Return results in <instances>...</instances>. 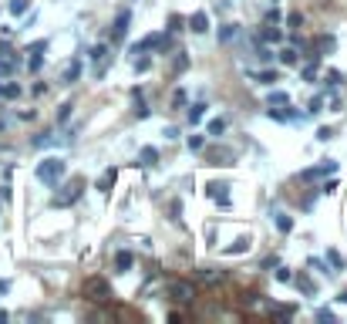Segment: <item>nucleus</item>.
Instances as JSON below:
<instances>
[{
    "mask_svg": "<svg viewBox=\"0 0 347 324\" xmlns=\"http://www.w3.org/2000/svg\"><path fill=\"white\" fill-rule=\"evenodd\" d=\"M34 176H38L40 183H47V186H54L61 176H64V159H58V155H51V159H44L38 169H34Z\"/></svg>",
    "mask_w": 347,
    "mask_h": 324,
    "instance_id": "nucleus-1",
    "label": "nucleus"
},
{
    "mask_svg": "<svg viewBox=\"0 0 347 324\" xmlns=\"http://www.w3.org/2000/svg\"><path fill=\"white\" fill-rule=\"evenodd\" d=\"M84 297H88V301H95V304H105V301L112 297V290H108V284H105V280L91 277V280L84 284Z\"/></svg>",
    "mask_w": 347,
    "mask_h": 324,
    "instance_id": "nucleus-2",
    "label": "nucleus"
},
{
    "mask_svg": "<svg viewBox=\"0 0 347 324\" xmlns=\"http://www.w3.org/2000/svg\"><path fill=\"white\" fill-rule=\"evenodd\" d=\"M172 301L175 304H193L195 301V284H189V280H175L172 284Z\"/></svg>",
    "mask_w": 347,
    "mask_h": 324,
    "instance_id": "nucleus-3",
    "label": "nucleus"
},
{
    "mask_svg": "<svg viewBox=\"0 0 347 324\" xmlns=\"http://www.w3.org/2000/svg\"><path fill=\"white\" fill-rule=\"evenodd\" d=\"M64 189H68V192H61L58 199H54L58 206H68V203H75L77 196H81V179H75V183H71V186H64Z\"/></svg>",
    "mask_w": 347,
    "mask_h": 324,
    "instance_id": "nucleus-4",
    "label": "nucleus"
},
{
    "mask_svg": "<svg viewBox=\"0 0 347 324\" xmlns=\"http://www.w3.org/2000/svg\"><path fill=\"white\" fill-rule=\"evenodd\" d=\"M189 31H195V34H206V31H209V17H206V10H195L193 17H189Z\"/></svg>",
    "mask_w": 347,
    "mask_h": 324,
    "instance_id": "nucleus-5",
    "label": "nucleus"
},
{
    "mask_svg": "<svg viewBox=\"0 0 347 324\" xmlns=\"http://www.w3.org/2000/svg\"><path fill=\"white\" fill-rule=\"evenodd\" d=\"M199 280H202V284H223V280H226V274H223V270H216V267H202V270H199Z\"/></svg>",
    "mask_w": 347,
    "mask_h": 324,
    "instance_id": "nucleus-6",
    "label": "nucleus"
},
{
    "mask_svg": "<svg viewBox=\"0 0 347 324\" xmlns=\"http://www.w3.org/2000/svg\"><path fill=\"white\" fill-rule=\"evenodd\" d=\"M206 159H209L212 166H230V162H232V152H226V149H209V152H206Z\"/></svg>",
    "mask_w": 347,
    "mask_h": 324,
    "instance_id": "nucleus-7",
    "label": "nucleus"
},
{
    "mask_svg": "<svg viewBox=\"0 0 347 324\" xmlns=\"http://www.w3.org/2000/svg\"><path fill=\"white\" fill-rule=\"evenodd\" d=\"M91 57H95V75H101V71H105V64H108V47H105V44H98L95 51H91Z\"/></svg>",
    "mask_w": 347,
    "mask_h": 324,
    "instance_id": "nucleus-8",
    "label": "nucleus"
},
{
    "mask_svg": "<svg viewBox=\"0 0 347 324\" xmlns=\"http://www.w3.org/2000/svg\"><path fill=\"white\" fill-rule=\"evenodd\" d=\"M128 24H132V14H128V10H121V14H118V20H115V38L118 41L128 34Z\"/></svg>",
    "mask_w": 347,
    "mask_h": 324,
    "instance_id": "nucleus-9",
    "label": "nucleus"
},
{
    "mask_svg": "<svg viewBox=\"0 0 347 324\" xmlns=\"http://www.w3.org/2000/svg\"><path fill=\"white\" fill-rule=\"evenodd\" d=\"M226 186H219V183H212V186H206V192H209L212 199H219V203H223V206H230V196H226Z\"/></svg>",
    "mask_w": 347,
    "mask_h": 324,
    "instance_id": "nucleus-10",
    "label": "nucleus"
},
{
    "mask_svg": "<svg viewBox=\"0 0 347 324\" xmlns=\"http://www.w3.org/2000/svg\"><path fill=\"white\" fill-rule=\"evenodd\" d=\"M132 264H135V260H132V253H128V250H121V253L115 257V267L121 270V274H125V270H132Z\"/></svg>",
    "mask_w": 347,
    "mask_h": 324,
    "instance_id": "nucleus-11",
    "label": "nucleus"
},
{
    "mask_svg": "<svg viewBox=\"0 0 347 324\" xmlns=\"http://www.w3.org/2000/svg\"><path fill=\"white\" fill-rule=\"evenodd\" d=\"M77 75H81V61H71V64L64 68V81L71 85V81H77Z\"/></svg>",
    "mask_w": 347,
    "mask_h": 324,
    "instance_id": "nucleus-12",
    "label": "nucleus"
},
{
    "mask_svg": "<svg viewBox=\"0 0 347 324\" xmlns=\"http://www.w3.org/2000/svg\"><path fill=\"white\" fill-rule=\"evenodd\" d=\"M280 61H283L287 68H293V64H297L300 57H297V51H293V47H283V51H280Z\"/></svg>",
    "mask_w": 347,
    "mask_h": 324,
    "instance_id": "nucleus-13",
    "label": "nucleus"
},
{
    "mask_svg": "<svg viewBox=\"0 0 347 324\" xmlns=\"http://www.w3.org/2000/svg\"><path fill=\"white\" fill-rule=\"evenodd\" d=\"M20 85H0V98H17Z\"/></svg>",
    "mask_w": 347,
    "mask_h": 324,
    "instance_id": "nucleus-14",
    "label": "nucleus"
},
{
    "mask_svg": "<svg viewBox=\"0 0 347 324\" xmlns=\"http://www.w3.org/2000/svg\"><path fill=\"white\" fill-rule=\"evenodd\" d=\"M276 230L290 233V230H293V220H290V216H283V213H276Z\"/></svg>",
    "mask_w": 347,
    "mask_h": 324,
    "instance_id": "nucleus-15",
    "label": "nucleus"
},
{
    "mask_svg": "<svg viewBox=\"0 0 347 324\" xmlns=\"http://www.w3.org/2000/svg\"><path fill=\"white\" fill-rule=\"evenodd\" d=\"M27 7H31L27 0H10V14H14V17H17V14H27Z\"/></svg>",
    "mask_w": 347,
    "mask_h": 324,
    "instance_id": "nucleus-16",
    "label": "nucleus"
},
{
    "mask_svg": "<svg viewBox=\"0 0 347 324\" xmlns=\"http://www.w3.org/2000/svg\"><path fill=\"white\" fill-rule=\"evenodd\" d=\"M226 132V122H223V118H212L209 122V135H223Z\"/></svg>",
    "mask_w": 347,
    "mask_h": 324,
    "instance_id": "nucleus-17",
    "label": "nucleus"
},
{
    "mask_svg": "<svg viewBox=\"0 0 347 324\" xmlns=\"http://www.w3.org/2000/svg\"><path fill=\"white\" fill-rule=\"evenodd\" d=\"M236 38V24H223V31H219V41H232Z\"/></svg>",
    "mask_w": 347,
    "mask_h": 324,
    "instance_id": "nucleus-18",
    "label": "nucleus"
},
{
    "mask_svg": "<svg viewBox=\"0 0 347 324\" xmlns=\"http://www.w3.org/2000/svg\"><path fill=\"white\" fill-rule=\"evenodd\" d=\"M155 159H158L155 149H142V166H155Z\"/></svg>",
    "mask_w": 347,
    "mask_h": 324,
    "instance_id": "nucleus-19",
    "label": "nucleus"
},
{
    "mask_svg": "<svg viewBox=\"0 0 347 324\" xmlns=\"http://www.w3.org/2000/svg\"><path fill=\"white\" fill-rule=\"evenodd\" d=\"M290 314H293V307H273V318L276 321H290Z\"/></svg>",
    "mask_w": 347,
    "mask_h": 324,
    "instance_id": "nucleus-20",
    "label": "nucleus"
},
{
    "mask_svg": "<svg viewBox=\"0 0 347 324\" xmlns=\"http://www.w3.org/2000/svg\"><path fill=\"white\" fill-rule=\"evenodd\" d=\"M287 101H290L287 92H273V95H270V105H287Z\"/></svg>",
    "mask_w": 347,
    "mask_h": 324,
    "instance_id": "nucleus-21",
    "label": "nucleus"
},
{
    "mask_svg": "<svg viewBox=\"0 0 347 324\" xmlns=\"http://www.w3.org/2000/svg\"><path fill=\"white\" fill-rule=\"evenodd\" d=\"M112 186H115V169H108L105 179H101V189H112Z\"/></svg>",
    "mask_w": 347,
    "mask_h": 324,
    "instance_id": "nucleus-22",
    "label": "nucleus"
},
{
    "mask_svg": "<svg viewBox=\"0 0 347 324\" xmlns=\"http://www.w3.org/2000/svg\"><path fill=\"white\" fill-rule=\"evenodd\" d=\"M250 247V243H246V240H236V243H232V247H226V253H243V250Z\"/></svg>",
    "mask_w": 347,
    "mask_h": 324,
    "instance_id": "nucleus-23",
    "label": "nucleus"
},
{
    "mask_svg": "<svg viewBox=\"0 0 347 324\" xmlns=\"http://www.w3.org/2000/svg\"><path fill=\"white\" fill-rule=\"evenodd\" d=\"M280 38H283V34H280L276 27H267V31H263V41H280Z\"/></svg>",
    "mask_w": 347,
    "mask_h": 324,
    "instance_id": "nucleus-24",
    "label": "nucleus"
},
{
    "mask_svg": "<svg viewBox=\"0 0 347 324\" xmlns=\"http://www.w3.org/2000/svg\"><path fill=\"white\" fill-rule=\"evenodd\" d=\"M202 108H206V105H193V108H189V122H199V118H202Z\"/></svg>",
    "mask_w": 347,
    "mask_h": 324,
    "instance_id": "nucleus-25",
    "label": "nucleus"
},
{
    "mask_svg": "<svg viewBox=\"0 0 347 324\" xmlns=\"http://www.w3.org/2000/svg\"><path fill=\"white\" fill-rule=\"evenodd\" d=\"M189 149H193V152H202V135H193V139H189Z\"/></svg>",
    "mask_w": 347,
    "mask_h": 324,
    "instance_id": "nucleus-26",
    "label": "nucleus"
},
{
    "mask_svg": "<svg viewBox=\"0 0 347 324\" xmlns=\"http://www.w3.org/2000/svg\"><path fill=\"white\" fill-rule=\"evenodd\" d=\"M276 280H280V284H290V280H293V274L283 267V270H276Z\"/></svg>",
    "mask_w": 347,
    "mask_h": 324,
    "instance_id": "nucleus-27",
    "label": "nucleus"
},
{
    "mask_svg": "<svg viewBox=\"0 0 347 324\" xmlns=\"http://www.w3.org/2000/svg\"><path fill=\"white\" fill-rule=\"evenodd\" d=\"M14 68H17V64H14V61H3V57H0V75H10V71H14Z\"/></svg>",
    "mask_w": 347,
    "mask_h": 324,
    "instance_id": "nucleus-28",
    "label": "nucleus"
},
{
    "mask_svg": "<svg viewBox=\"0 0 347 324\" xmlns=\"http://www.w3.org/2000/svg\"><path fill=\"white\" fill-rule=\"evenodd\" d=\"M273 81H276L273 71H263V75H260V85H273Z\"/></svg>",
    "mask_w": 347,
    "mask_h": 324,
    "instance_id": "nucleus-29",
    "label": "nucleus"
},
{
    "mask_svg": "<svg viewBox=\"0 0 347 324\" xmlns=\"http://www.w3.org/2000/svg\"><path fill=\"white\" fill-rule=\"evenodd\" d=\"M320 105H324L320 98H310V105H307V108H310V115H317V112H320Z\"/></svg>",
    "mask_w": 347,
    "mask_h": 324,
    "instance_id": "nucleus-30",
    "label": "nucleus"
},
{
    "mask_svg": "<svg viewBox=\"0 0 347 324\" xmlns=\"http://www.w3.org/2000/svg\"><path fill=\"white\" fill-rule=\"evenodd\" d=\"M317 139H320V142H330V139H334V132H330V129H320V132H317Z\"/></svg>",
    "mask_w": 347,
    "mask_h": 324,
    "instance_id": "nucleus-31",
    "label": "nucleus"
},
{
    "mask_svg": "<svg viewBox=\"0 0 347 324\" xmlns=\"http://www.w3.org/2000/svg\"><path fill=\"white\" fill-rule=\"evenodd\" d=\"M182 101H186V92H175V95H172V105H175V108H179Z\"/></svg>",
    "mask_w": 347,
    "mask_h": 324,
    "instance_id": "nucleus-32",
    "label": "nucleus"
},
{
    "mask_svg": "<svg viewBox=\"0 0 347 324\" xmlns=\"http://www.w3.org/2000/svg\"><path fill=\"white\" fill-rule=\"evenodd\" d=\"M341 301H344V304H347V290H344V294H341Z\"/></svg>",
    "mask_w": 347,
    "mask_h": 324,
    "instance_id": "nucleus-33",
    "label": "nucleus"
}]
</instances>
